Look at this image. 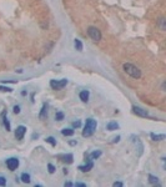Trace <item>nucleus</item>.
I'll use <instances>...</instances> for the list:
<instances>
[{
    "label": "nucleus",
    "mask_w": 166,
    "mask_h": 187,
    "mask_svg": "<svg viewBox=\"0 0 166 187\" xmlns=\"http://www.w3.org/2000/svg\"><path fill=\"white\" fill-rule=\"evenodd\" d=\"M98 127V122L94 119H87L86 123H85V127L83 130V137H90L96 130Z\"/></svg>",
    "instance_id": "f257e3e1"
},
{
    "label": "nucleus",
    "mask_w": 166,
    "mask_h": 187,
    "mask_svg": "<svg viewBox=\"0 0 166 187\" xmlns=\"http://www.w3.org/2000/svg\"><path fill=\"white\" fill-rule=\"evenodd\" d=\"M123 69H124V71L127 75H130L131 77H134V79H140V77H141V70L138 66L130 64V62H126V64H124L123 65Z\"/></svg>",
    "instance_id": "f03ea898"
},
{
    "label": "nucleus",
    "mask_w": 166,
    "mask_h": 187,
    "mask_svg": "<svg viewBox=\"0 0 166 187\" xmlns=\"http://www.w3.org/2000/svg\"><path fill=\"white\" fill-rule=\"evenodd\" d=\"M87 34L94 41H100L101 40V33H100V30L95 26H89L87 28Z\"/></svg>",
    "instance_id": "7ed1b4c3"
},
{
    "label": "nucleus",
    "mask_w": 166,
    "mask_h": 187,
    "mask_svg": "<svg viewBox=\"0 0 166 187\" xmlns=\"http://www.w3.org/2000/svg\"><path fill=\"white\" fill-rule=\"evenodd\" d=\"M68 84V80L66 79H61V80H51L50 81V86L54 89V90H61L66 86Z\"/></svg>",
    "instance_id": "20e7f679"
},
{
    "label": "nucleus",
    "mask_w": 166,
    "mask_h": 187,
    "mask_svg": "<svg viewBox=\"0 0 166 187\" xmlns=\"http://www.w3.org/2000/svg\"><path fill=\"white\" fill-rule=\"evenodd\" d=\"M131 108H132V112H134L135 115H138V116H140V117H149V112H147L146 110H144V108H141L140 106L134 105Z\"/></svg>",
    "instance_id": "39448f33"
},
{
    "label": "nucleus",
    "mask_w": 166,
    "mask_h": 187,
    "mask_svg": "<svg viewBox=\"0 0 166 187\" xmlns=\"http://www.w3.org/2000/svg\"><path fill=\"white\" fill-rule=\"evenodd\" d=\"M6 166L10 171H15L18 167H19V160L15 159V157H11V159H8L6 160Z\"/></svg>",
    "instance_id": "423d86ee"
},
{
    "label": "nucleus",
    "mask_w": 166,
    "mask_h": 187,
    "mask_svg": "<svg viewBox=\"0 0 166 187\" xmlns=\"http://www.w3.org/2000/svg\"><path fill=\"white\" fill-rule=\"evenodd\" d=\"M25 134H26V127L23 126V125L18 126L17 130H15V137H17V140H23Z\"/></svg>",
    "instance_id": "0eeeda50"
},
{
    "label": "nucleus",
    "mask_w": 166,
    "mask_h": 187,
    "mask_svg": "<svg viewBox=\"0 0 166 187\" xmlns=\"http://www.w3.org/2000/svg\"><path fill=\"white\" fill-rule=\"evenodd\" d=\"M57 159H60V161H63V162H65V163H72V161H74V156H72V153L57 155Z\"/></svg>",
    "instance_id": "6e6552de"
},
{
    "label": "nucleus",
    "mask_w": 166,
    "mask_h": 187,
    "mask_svg": "<svg viewBox=\"0 0 166 187\" xmlns=\"http://www.w3.org/2000/svg\"><path fill=\"white\" fill-rule=\"evenodd\" d=\"M93 167H94V163H93V161H91V160H89L86 165H84V166H79V170L81 171V172H89V171L91 170Z\"/></svg>",
    "instance_id": "1a4fd4ad"
},
{
    "label": "nucleus",
    "mask_w": 166,
    "mask_h": 187,
    "mask_svg": "<svg viewBox=\"0 0 166 187\" xmlns=\"http://www.w3.org/2000/svg\"><path fill=\"white\" fill-rule=\"evenodd\" d=\"M2 120H3V125H4V127L6 129V131H11L10 122H9L8 117H6V111H4V112H3V115H2Z\"/></svg>",
    "instance_id": "9d476101"
},
{
    "label": "nucleus",
    "mask_w": 166,
    "mask_h": 187,
    "mask_svg": "<svg viewBox=\"0 0 166 187\" xmlns=\"http://www.w3.org/2000/svg\"><path fill=\"white\" fill-rule=\"evenodd\" d=\"M48 117V105L46 104H44L42 107H41V111L39 114V119L40 120H45Z\"/></svg>",
    "instance_id": "9b49d317"
},
{
    "label": "nucleus",
    "mask_w": 166,
    "mask_h": 187,
    "mask_svg": "<svg viewBox=\"0 0 166 187\" xmlns=\"http://www.w3.org/2000/svg\"><path fill=\"white\" fill-rule=\"evenodd\" d=\"M150 136H151L153 141H162V140L166 138L165 134H154V132H151V134H150Z\"/></svg>",
    "instance_id": "f8f14e48"
},
{
    "label": "nucleus",
    "mask_w": 166,
    "mask_h": 187,
    "mask_svg": "<svg viewBox=\"0 0 166 187\" xmlns=\"http://www.w3.org/2000/svg\"><path fill=\"white\" fill-rule=\"evenodd\" d=\"M89 96H90V92L87 90H83L80 94H79V97L83 102H87L89 101Z\"/></svg>",
    "instance_id": "ddd939ff"
},
{
    "label": "nucleus",
    "mask_w": 166,
    "mask_h": 187,
    "mask_svg": "<svg viewBox=\"0 0 166 187\" xmlns=\"http://www.w3.org/2000/svg\"><path fill=\"white\" fill-rule=\"evenodd\" d=\"M106 129H108L109 131H115V130L119 129V123L115 122V121H111V122H109V123L106 125Z\"/></svg>",
    "instance_id": "4468645a"
},
{
    "label": "nucleus",
    "mask_w": 166,
    "mask_h": 187,
    "mask_svg": "<svg viewBox=\"0 0 166 187\" xmlns=\"http://www.w3.org/2000/svg\"><path fill=\"white\" fill-rule=\"evenodd\" d=\"M61 134L64 136H72L75 134V130L74 129H63L61 130Z\"/></svg>",
    "instance_id": "2eb2a0df"
},
{
    "label": "nucleus",
    "mask_w": 166,
    "mask_h": 187,
    "mask_svg": "<svg viewBox=\"0 0 166 187\" xmlns=\"http://www.w3.org/2000/svg\"><path fill=\"white\" fill-rule=\"evenodd\" d=\"M74 45H75V49H76L78 51H83V42L79 39H75Z\"/></svg>",
    "instance_id": "dca6fc26"
},
{
    "label": "nucleus",
    "mask_w": 166,
    "mask_h": 187,
    "mask_svg": "<svg viewBox=\"0 0 166 187\" xmlns=\"http://www.w3.org/2000/svg\"><path fill=\"white\" fill-rule=\"evenodd\" d=\"M100 156H101V151L98 150V151H94V152L90 153V159H91V160H98Z\"/></svg>",
    "instance_id": "f3484780"
},
{
    "label": "nucleus",
    "mask_w": 166,
    "mask_h": 187,
    "mask_svg": "<svg viewBox=\"0 0 166 187\" xmlns=\"http://www.w3.org/2000/svg\"><path fill=\"white\" fill-rule=\"evenodd\" d=\"M149 182L151 183V185H157L159 183V178L154 175H149Z\"/></svg>",
    "instance_id": "a211bd4d"
},
{
    "label": "nucleus",
    "mask_w": 166,
    "mask_h": 187,
    "mask_svg": "<svg viewBox=\"0 0 166 187\" xmlns=\"http://www.w3.org/2000/svg\"><path fill=\"white\" fill-rule=\"evenodd\" d=\"M21 181H23L24 183H30V181H31V180H30V175L24 172V174L21 175Z\"/></svg>",
    "instance_id": "6ab92c4d"
},
{
    "label": "nucleus",
    "mask_w": 166,
    "mask_h": 187,
    "mask_svg": "<svg viewBox=\"0 0 166 187\" xmlns=\"http://www.w3.org/2000/svg\"><path fill=\"white\" fill-rule=\"evenodd\" d=\"M55 120H56V121H63V120H64V112H61V111L56 112V114H55Z\"/></svg>",
    "instance_id": "aec40b11"
},
{
    "label": "nucleus",
    "mask_w": 166,
    "mask_h": 187,
    "mask_svg": "<svg viewBox=\"0 0 166 187\" xmlns=\"http://www.w3.org/2000/svg\"><path fill=\"white\" fill-rule=\"evenodd\" d=\"M45 141H46V142H49V144H50L51 146H54V147L56 146V140H55V138H54L53 136H50V137H48L46 140H45Z\"/></svg>",
    "instance_id": "412c9836"
},
{
    "label": "nucleus",
    "mask_w": 166,
    "mask_h": 187,
    "mask_svg": "<svg viewBox=\"0 0 166 187\" xmlns=\"http://www.w3.org/2000/svg\"><path fill=\"white\" fill-rule=\"evenodd\" d=\"M0 91L2 92H13V89L8 87V86H4V85H0Z\"/></svg>",
    "instance_id": "4be33fe9"
},
{
    "label": "nucleus",
    "mask_w": 166,
    "mask_h": 187,
    "mask_svg": "<svg viewBox=\"0 0 166 187\" xmlns=\"http://www.w3.org/2000/svg\"><path fill=\"white\" fill-rule=\"evenodd\" d=\"M81 126V122H80V120H78V121H74L72 122V129H79Z\"/></svg>",
    "instance_id": "5701e85b"
},
{
    "label": "nucleus",
    "mask_w": 166,
    "mask_h": 187,
    "mask_svg": "<svg viewBox=\"0 0 166 187\" xmlns=\"http://www.w3.org/2000/svg\"><path fill=\"white\" fill-rule=\"evenodd\" d=\"M13 111H14V114H20V106L19 105H15L13 107Z\"/></svg>",
    "instance_id": "b1692460"
},
{
    "label": "nucleus",
    "mask_w": 166,
    "mask_h": 187,
    "mask_svg": "<svg viewBox=\"0 0 166 187\" xmlns=\"http://www.w3.org/2000/svg\"><path fill=\"white\" fill-rule=\"evenodd\" d=\"M48 170H49V174H54V172H55V167H54V165H51V163L48 165Z\"/></svg>",
    "instance_id": "393cba45"
},
{
    "label": "nucleus",
    "mask_w": 166,
    "mask_h": 187,
    "mask_svg": "<svg viewBox=\"0 0 166 187\" xmlns=\"http://www.w3.org/2000/svg\"><path fill=\"white\" fill-rule=\"evenodd\" d=\"M6 185V178L4 176H0V186H5Z\"/></svg>",
    "instance_id": "a878e982"
},
{
    "label": "nucleus",
    "mask_w": 166,
    "mask_h": 187,
    "mask_svg": "<svg viewBox=\"0 0 166 187\" xmlns=\"http://www.w3.org/2000/svg\"><path fill=\"white\" fill-rule=\"evenodd\" d=\"M113 186H114V187H123L124 183H123V182H120V181H117V182H114Z\"/></svg>",
    "instance_id": "bb28decb"
},
{
    "label": "nucleus",
    "mask_w": 166,
    "mask_h": 187,
    "mask_svg": "<svg viewBox=\"0 0 166 187\" xmlns=\"http://www.w3.org/2000/svg\"><path fill=\"white\" fill-rule=\"evenodd\" d=\"M160 26H161V30H165V19L164 18L160 19Z\"/></svg>",
    "instance_id": "cd10ccee"
},
{
    "label": "nucleus",
    "mask_w": 166,
    "mask_h": 187,
    "mask_svg": "<svg viewBox=\"0 0 166 187\" xmlns=\"http://www.w3.org/2000/svg\"><path fill=\"white\" fill-rule=\"evenodd\" d=\"M74 186H76V187H86V185L83 183V182H76V183H74Z\"/></svg>",
    "instance_id": "c85d7f7f"
},
{
    "label": "nucleus",
    "mask_w": 166,
    "mask_h": 187,
    "mask_svg": "<svg viewBox=\"0 0 166 187\" xmlns=\"http://www.w3.org/2000/svg\"><path fill=\"white\" fill-rule=\"evenodd\" d=\"M120 141V136H116V137H114V140H113V144H115V142H119Z\"/></svg>",
    "instance_id": "c756f323"
},
{
    "label": "nucleus",
    "mask_w": 166,
    "mask_h": 187,
    "mask_svg": "<svg viewBox=\"0 0 166 187\" xmlns=\"http://www.w3.org/2000/svg\"><path fill=\"white\" fill-rule=\"evenodd\" d=\"M64 186H65V187H71V186H74V183H72V182H65Z\"/></svg>",
    "instance_id": "7c9ffc66"
},
{
    "label": "nucleus",
    "mask_w": 166,
    "mask_h": 187,
    "mask_svg": "<svg viewBox=\"0 0 166 187\" xmlns=\"http://www.w3.org/2000/svg\"><path fill=\"white\" fill-rule=\"evenodd\" d=\"M69 144H70V145H72V146H74V145H76V141H70V142H69Z\"/></svg>",
    "instance_id": "2f4dec72"
},
{
    "label": "nucleus",
    "mask_w": 166,
    "mask_h": 187,
    "mask_svg": "<svg viewBox=\"0 0 166 187\" xmlns=\"http://www.w3.org/2000/svg\"><path fill=\"white\" fill-rule=\"evenodd\" d=\"M38 137H39V135H38V134H34V135H33V138H38Z\"/></svg>",
    "instance_id": "473e14b6"
}]
</instances>
